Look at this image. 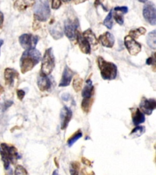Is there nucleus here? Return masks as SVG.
Listing matches in <instances>:
<instances>
[{
	"label": "nucleus",
	"instance_id": "ea45409f",
	"mask_svg": "<svg viewBox=\"0 0 156 175\" xmlns=\"http://www.w3.org/2000/svg\"><path fill=\"white\" fill-rule=\"evenodd\" d=\"M86 0H74V2L76 4H79L82 2H84Z\"/></svg>",
	"mask_w": 156,
	"mask_h": 175
},
{
	"label": "nucleus",
	"instance_id": "1a4fd4ad",
	"mask_svg": "<svg viewBox=\"0 0 156 175\" xmlns=\"http://www.w3.org/2000/svg\"><path fill=\"white\" fill-rule=\"evenodd\" d=\"M125 45L129 54L132 55H137L142 50L141 45L137 42L135 39L128 35L125 38Z\"/></svg>",
	"mask_w": 156,
	"mask_h": 175
},
{
	"label": "nucleus",
	"instance_id": "aec40b11",
	"mask_svg": "<svg viewBox=\"0 0 156 175\" xmlns=\"http://www.w3.org/2000/svg\"><path fill=\"white\" fill-rule=\"evenodd\" d=\"M82 35L89 41L90 44H92L94 46L98 44V40L96 39L95 34L90 29H89L85 30Z\"/></svg>",
	"mask_w": 156,
	"mask_h": 175
},
{
	"label": "nucleus",
	"instance_id": "a19ab883",
	"mask_svg": "<svg viewBox=\"0 0 156 175\" xmlns=\"http://www.w3.org/2000/svg\"><path fill=\"white\" fill-rule=\"evenodd\" d=\"M4 92V88L0 85V95Z\"/></svg>",
	"mask_w": 156,
	"mask_h": 175
},
{
	"label": "nucleus",
	"instance_id": "473e14b6",
	"mask_svg": "<svg viewBox=\"0 0 156 175\" xmlns=\"http://www.w3.org/2000/svg\"><path fill=\"white\" fill-rule=\"evenodd\" d=\"M61 5V0H52V8L58 9Z\"/></svg>",
	"mask_w": 156,
	"mask_h": 175
},
{
	"label": "nucleus",
	"instance_id": "f704fd0d",
	"mask_svg": "<svg viewBox=\"0 0 156 175\" xmlns=\"http://www.w3.org/2000/svg\"><path fill=\"white\" fill-rule=\"evenodd\" d=\"M16 94H17L18 98L20 100H22L23 99V98L24 97V96H25V92L23 90H22V89L17 90Z\"/></svg>",
	"mask_w": 156,
	"mask_h": 175
},
{
	"label": "nucleus",
	"instance_id": "dca6fc26",
	"mask_svg": "<svg viewBox=\"0 0 156 175\" xmlns=\"http://www.w3.org/2000/svg\"><path fill=\"white\" fill-rule=\"evenodd\" d=\"M37 85L41 91H45L51 87V82L48 77V76L40 73L37 79Z\"/></svg>",
	"mask_w": 156,
	"mask_h": 175
},
{
	"label": "nucleus",
	"instance_id": "423d86ee",
	"mask_svg": "<svg viewBox=\"0 0 156 175\" xmlns=\"http://www.w3.org/2000/svg\"><path fill=\"white\" fill-rule=\"evenodd\" d=\"M39 38L32 34H24L19 37V42L21 47L27 50L35 48Z\"/></svg>",
	"mask_w": 156,
	"mask_h": 175
},
{
	"label": "nucleus",
	"instance_id": "f3484780",
	"mask_svg": "<svg viewBox=\"0 0 156 175\" xmlns=\"http://www.w3.org/2000/svg\"><path fill=\"white\" fill-rule=\"evenodd\" d=\"M132 119L134 125H139L145 121V114L139 108H136L132 111Z\"/></svg>",
	"mask_w": 156,
	"mask_h": 175
},
{
	"label": "nucleus",
	"instance_id": "c756f323",
	"mask_svg": "<svg viewBox=\"0 0 156 175\" xmlns=\"http://www.w3.org/2000/svg\"><path fill=\"white\" fill-rule=\"evenodd\" d=\"M14 173H15V175H27L28 174L26 170L22 166H20V165H18L16 167Z\"/></svg>",
	"mask_w": 156,
	"mask_h": 175
},
{
	"label": "nucleus",
	"instance_id": "f8f14e48",
	"mask_svg": "<svg viewBox=\"0 0 156 175\" xmlns=\"http://www.w3.org/2000/svg\"><path fill=\"white\" fill-rule=\"evenodd\" d=\"M76 38L81 51L84 54H90L91 52V46L89 41L78 31H77Z\"/></svg>",
	"mask_w": 156,
	"mask_h": 175
},
{
	"label": "nucleus",
	"instance_id": "393cba45",
	"mask_svg": "<svg viewBox=\"0 0 156 175\" xmlns=\"http://www.w3.org/2000/svg\"><path fill=\"white\" fill-rule=\"evenodd\" d=\"M145 127L143 126H137L130 133V136L133 138H138L140 137L142 134H143L145 132Z\"/></svg>",
	"mask_w": 156,
	"mask_h": 175
},
{
	"label": "nucleus",
	"instance_id": "e433bc0d",
	"mask_svg": "<svg viewBox=\"0 0 156 175\" xmlns=\"http://www.w3.org/2000/svg\"><path fill=\"white\" fill-rule=\"evenodd\" d=\"M13 104V102L12 101H7L5 102L4 105V110L7 109L8 108H9Z\"/></svg>",
	"mask_w": 156,
	"mask_h": 175
},
{
	"label": "nucleus",
	"instance_id": "39448f33",
	"mask_svg": "<svg viewBox=\"0 0 156 175\" xmlns=\"http://www.w3.org/2000/svg\"><path fill=\"white\" fill-rule=\"evenodd\" d=\"M55 66V59L51 48L46 50L42 61L41 71L42 74L48 76L53 71Z\"/></svg>",
	"mask_w": 156,
	"mask_h": 175
},
{
	"label": "nucleus",
	"instance_id": "72a5a7b5",
	"mask_svg": "<svg viewBox=\"0 0 156 175\" xmlns=\"http://www.w3.org/2000/svg\"><path fill=\"white\" fill-rule=\"evenodd\" d=\"M114 10L115 11H120L124 13H126L128 12V8L126 6H122V7H115Z\"/></svg>",
	"mask_w": 156,
	"mask_h": 175
},
{
	"label": "nucleus",
	"instance_id": "412c9836",
	"mask_svg": "<svg viewBox=\"0 0 156 175\" xmlns=\"http://www.w3.org/2000/svg\"><path fill=\"white\" fill-rule=\"evenodd\" d=\"M147 41L148 45L153 49H156V30L150 32L147 36Z\"/></svg>",
	"mask_w": 156,
	"mask_h": 175
},
{
	"label": "nucleus",
	"instance_id": "2f4dec72",
	"mask_svg": "<svg viewBox=\"0 0 156 175\" xmlns=\"http://www.w3.org/2000/svg\"><path fill=\"white\" fill-rule=\"evenodd\" d=\"M147 64L148 65H153L156 67V52L153 55L152 57H150L147 60Z\"/></svg>",
	"mask_w": 156,
	"mask_h": 175
},
{
	"label": "nucleus",
	"instance_id": "2eb2a0df",
	"mask_svg": "<svg viewBox=\"0 0 156 175\" xmlns=\"http://www.w3.org/2000/svg\"><path fill=\"white\" fill-rule=\"evenodd\" d=\"M98 40L103 46L109 48H112L115 43V38L114 35L109 32H106L101 35L99 37Z\"/></svg>",
	"mask_w": 156,
	"mask_h": 175
},
{
	"label": "nucleus",
	"instance_id": "a18cd8bd",
	"mask_svg": "<svg viewBox=\"0 0 156 175\" xmlns=\"http://www.w3.org/2000/svg\"><path fill=\"white\" fill-rule=\"evenodd\" d=\"M55 174H58V173L56 172V170H55V172L53 173V175H55Z\"/></svg>",
	"mask_w": 156,
	"mask_h": 175
},
{
	"label": "nucleus",
	"instance_id": "9d476101",
	"mask_svg": "<svg viewBox=\"0 0 156 175\" xmlns=\"http://www.w3.org/2000/svg\"><path fill=\"white\" fill-rule=\"evenodd\" d=\"M139 108L144 114L150 116L156 109V100L154 98L148 99L143 97L140 101Z\"/></svg>",
	"mask_w": 156,
	"mask_h": 175
},
{
	"label": "nucleus",
	"instance_id": "37998d69",
	"mask_svg": "<svg viewBox=\"0 0 156 175\" xmlns=\"http://www.w3.org/2000/svg\"><path fill=\"white\" fill-rule=\"evenodd\" d=\"M139 1H140V2H143V3H145V2H146L148 0H138Z\"/></svg>",
	"mask_w": 156,
	"mask_h": 175
},
{
	"label": "nucleus",
	"instance_id": "ddd939ff",
	"mask_svg": "<svg viewBox=\"0 0 156 175\" xmlns=\"http://www.w3.org/2000/svg\"><path fill=\"white\" fill-rule=\"evenodd\" d=\"M74 75V73L68 66H66L64 68L59 87H65L69 86Z\"/></svg>",
	"mask_w": 156,
	"mask_h": 175
},
{
	"label": "nucleus",
	"instance_id": "79ce46f5",
	"mask_svg": "<svg viewBox=\"0 0 156 175\" xmlns=\"http://www.w3.org/2000/svg\"><path fill=\"white\" fill-rule=\"evenodd\" d=\"M3 43H4L3 40H1V39H0V49H1V46H2V45H3Z\"/></svg>",
	"mask_w": 156,
	"mask_h": 175
},
{
	"label": "nucleus",
	"instance_id": "9b49d317",
	"mask_svg": "<svg viewBox=\"0 0 156 175\" xmlns=\"http://www.w3.org/2000/svg\"><path fill=\"white\" fill-rule=\"evenodd\" d=\"M72 116H73L72 111L68 107L64 106L62 109L60 111V114L61 130H63L67 128L72 118Z\"/></svg>",
	"mask_w": 156,
	"mask_h": 175
},
{
	"label": "nucleus",
	"instance_id": "7ed1b4c3",
	"mask_svg": "<svg viewBox=\"0 0 156 175\" xmlns=\"http://www.w3.org/2000/svg\"><path fill=\"white\" fill-rule=\"evenodd\" d=\"M98 65L102 78L106 80L116 79L118 73L117 66L114 63L107 62L103 57H98Z\"/></svg>",
	"mask_w": 156,
	"mask_h": 175
},
{
	"label": "nucleus",
	"instance_id": "bb28decb",
	"mask_svg": "<svg viewBox=\"0 0 156 175\" xmlns=\"http://www.w3.org/2000/svg\"><path fill=\"white\" fill-rule=\"evenodd\" d=\"M104 25L106 26L108 29H111L113 27V20H112V10L110 11L107 16L106 17L104 21Z\"/></svg>",
	"mask_w": 156,
	"mask_h": 175
},
{
	"label": "nucleus",
	"instance_id": "20e7f679",
	"mask_svg": "<svg viewBox=\"0 0 156 175\" xmlns=\"http://www.w3.org/2000/svg\"><path fill=\"white\" fill-rule=\"evenodd\" d=\"M50 9L46 0H38L34 7V17L39 21H46L50 16Z\"/></svg>",
	"mask_w": 156,
	"mask_h": 175
},
{
	"label": "nucleus",
	"instance_id": "f257e3e1",
	"mask_svg": "<svg viewBox=\"0 0 156 175\" xmlns=\"http://www.w3.org/2000/svg\"><path fill=\"white\" fill-rule=\"evenodd\" d=\"M41 54L36 49H29L26 50L22 54L20 66L21 72L25 74L31 71L40 61Z\"/></svg>",
	"mask_w": 156,
	"mask_h": 175
},
{
	"label": "nucleus",
	"instance_id": "6e6552de",
	"mask_svg": "<svg viewBox=\"0 0 156 175\" xmlns=\"http://www.w3.org/2000/svg\"><path fill=\"white\" fill-rule=\"evenodd\" d=\"M79 26V22L77 20H67L65 21L64 32L66 36L70 40H74L76 37L77 29Z\"/></svg>",
	"mask_w": 156,
	"mask_h": 175
},
{
	"label": "nucleus",
	"instance_id": "c85d7f7f",
	"mask_svg": "<svg viewBox=\"0 0 156 175\" xmlns=\"http://www.w3.org/2000/svg\"><path fill=\"white\" fill-rule=\"evenodd\" d=\"M70 173L71 175H78L79 170V164L78 162H73L70 164Z\"/></svg>",
	"mask_w": 156,
	"mask_h": 175
},
{
	"label": "nucleus",
	"instance_id": "58836bf2",
	"mask_svg": "<svg viewBox=\"0 0 156 175\" xmlns=\"http://www.w3.org/2000/svg\"><path fill=\"white\" fill-rule=\"evenodd\" d=\"M3 21H4V15L3 13L1 12H0V27L2 26Z\"/></svg>",
	"mask_w": 156,
	"mask_h": 175
},
{
	"label": "nucleus",
	"instance_id": "a878e982",
	"mask_svg": "<svg viewBox=\"0 0 156 175\" xmlns=\"http://www.w3.org/2000/svg\"><path fill=\"white\" fill-rule=\"evenodd\" d=\"M82 136V133L81 130L78 131L76 133H74L68 140V145L70 147H71L78 140L81 138Z\"/></svg>",
	"mask_w": 156,
	"mask_h": 175
},
{
	"label": "nucleus",
	"instance_id": "5701e85b",
	"mask_svg": "<svg viewBox=\"0 0 156 175\" xmlns=\"http://www.w3.org/2000/svg\"><path fill=\"white\" fill-rule=\"evenodd\" d=\"M147 32V30L144 27H139L137 29H132L129 32V36H131L134 39L138 38L140 36L144 35Z\"/></svg>",
	"mask_w": 156,
	"mask_h": 175
},
{
	"label": "nucleus",
	"instance_id": "cd10ccee",
	"mask_svg": "<svg viewBox=\"0 0 156 175\" xmlns=\"http://www.w3.org/2000/svg\"><path fill=\"white\" fill-rule=\"evenodd\" d=\"M82 84H83V80L79 77H76L74 79L73 81V87L76 92H79L82 88Z\"/></svg>",
	"mask_w": 156,
	"mask_h": 175
},
{
	"label": "nucleus",
	"instance_id": "4be33fe9",
	"mask_svg": "<svg viewBox=\"0 0 156 175\" xmlns=\"http://www.w3.org/2000/svg\"><path fill=\"white\" fill-rule=\"evenodd\" d=\"M93 102V98H83L81 103V108L84 112L88 113L91 108Z\"/></svg>",
	"mask_w": 156,
	"mask_h": 175
},
{
	"label": "nucleus",
	"instance_id": "c9c22d12",
	"mask_svg": "<svg viewBox=\"0 0 156 175\" xmlns=\"http://www.w3.org/2000/svg\"><path fill=\"white\" fill-rule=\"evenodd\" d=\"M62 98L64 101H68L70 99V95L68 93H64L62 95Z\"/></svg>",
	"mask_w": 156,
	"mask_h": 175
},
{
	"label": "nucleus",
	"instance_id": "6ab92c4d",
	"mask_svg": "<svg viewBox=\"0 0 156 175\" xmlns=\"http://www.w3.org/2000/svg\"><path fill=\"white\" fill-rule=\"evenodd\" d=\"M95 89L92 85V82L90 79L86 81V85L82 91V96L83 98H91L93 97L94 94Z\"/></svg>",
	"mask_w": 156,
	"mask_h": 175
},
{
	"label": "nucleus",
	"instance_id": "c03bdc74",
	"mask_svg": "<svg viewBox=\"0 0 156 175\" xmlns=\"http://www.w3.org/2000/svg\"><path fill=\"white\" fill-rule=\"evenodd\" d=\"M71 0H63V1H64V2H69V1H70Z\"/></svg>",
	"mask_w": 156,
	"mask_h": 175
},
{
	"label": "nucleus",
	"instance_id": "0eeeda50",
	"mask_svg": "<svg viewBox=\"0 0 156 175\" xmlns=\"http://www.w3.org/2000/svg\"><path fill=\"white\" fill-rule=\"evenodd\" d=\"M143 17L145 20L151 25L156 24V7L152 2L145 5L143 10Z\"/></svg>",
	"mask_w": 156,
	"mask_h": 175
},
{
	"label": "nucleus",
	"instance_id": "7c9ffc66",
	"mask_svg": "<svg viewBox=\"0 0 156 175\" xmlns=\"http://www.w3.org/2000/svg\"><path fill=\"white\" fill-rule=\"evenodd\" d=\"M114 19L115 20L117 23H118L119 24L123 25L124 24V18H123V15L116 13H115V15H114Z\"/></svg>",
	"mask_w": 156,
	"mask_h": 175
},
{
	"label": "nucleus",
	"instance_id": "4468645a",
	"mask_svg": "<svg viewBox=\"0 0 156 175\" xmlns=\"http://www.w3.org/2000/svg\"><path fill=\"white\" fill-rule=\"evenodd\" d=\"M18 78L19 74L16 70L10 68H7L4 70V80L7 85L12 87L14 84L15 80Z\"/></svg>",
	"mask_w": 156,
	"mask_h": 175
},
{
	"label": "nucleus",
	"instance_id": "4c0bfd02",
	"mask_svg": "<svg viewBox=\"0 0 156 175\" xmlns=\"http://www.w3.org/2000/svg\"><path fill=\"white\" fill-rule=\"evenodd\" d=\"M82 162L84 163V164H85L88 166H91V162L90 161H89L88 159L84 158H82Z\"/></svg>",
	"mask_w": 156,
	"mask_h": 175
},
{
	"label": "nucleus",
	"instance_id": "f03ea898",
	"mask_svg": "<svg viewBox=\"0 0 156 175\" xmlns=\"http://www.w3.org/2000/svg\"><path fill=\"white\" fill-rule=\"evenodd\" d=\"M1 147L2 149L0 150L1 158L4 162L5 169L7 170L9 167L10 163L15 164L17 160L20 158V156L16 148L14 146L2 143L1 144Z\"/></svg>",
	"mask_w": 156,
	"mask_h": 175
},
{
	"label": "nucleus",
	"instance_id": "a211bd4d",
	"mask_svg": "<svg viewBox=\"0 0 156 175\" xmlns=\"http://www.w3.org/2000/svg\"><path fill=\"white\" fill-rule=\"evenodd\" d=\"M34 4L35 0H16L14 2V8L18 11H23Z\"/></svg>",
	"mask_w": 156,
	"mask_h": 175
},
{
	"label": "nucleus",
	"instance_id": "b1692460",
	"mask_svg": "<svg viewBox=\"0 0 156 175\" xmlns=\"http://www.w3.org/2000/svg\"><path fill=\"white\" fill-rule=\"evenodd\" d=\"M50 32H51V35L56 40H58L63 37V32L59 25L55 26L53 28L51 29Z\"/></svg>",
	"mask_w": 156,
	"mask_h": 175
}]
</instances>
